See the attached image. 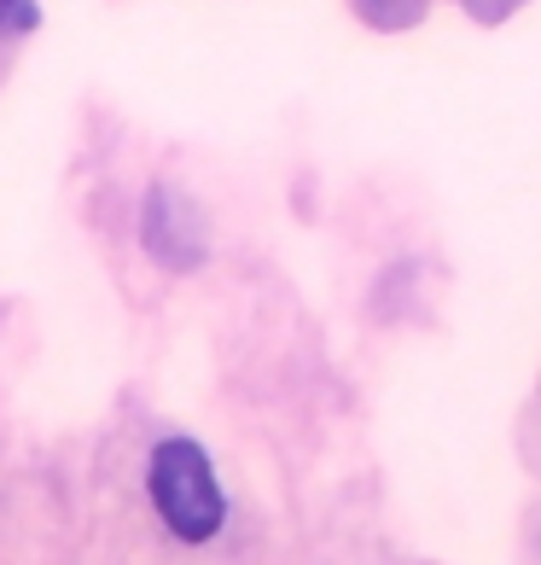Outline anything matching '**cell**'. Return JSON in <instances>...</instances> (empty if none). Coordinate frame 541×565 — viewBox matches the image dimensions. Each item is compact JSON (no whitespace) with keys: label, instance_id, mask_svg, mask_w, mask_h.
Segmentation results:
<instances>
[{"label":"cell","instance_id":"obj_1","mask_svg":"<svg viewBox=\"0 0 541 565\" xmlns=\"http://www.w3.org/2000/svg\"><path fill=\"white\" fill-rule=\"evenodd\" d=\"M152 501L163 513V525H170L181 542H210L221 531V484L210 472V455L198 444H186V437H170V444L152 449Z\"/></svg>","mask_w":541,"mask_h":565},{"label":"cell","instance_id":"obj_2","mask_svg":"<svg viewBox=\"0 0 541 565\" xmlns=\"http://www.w3.org/2000/svg\"><path fill=\"white\" fill-rule=\"evenodd\" d=\"M181 216L186 211H181L170 193H152V204H145V245H152L163 263H175V268L193 263V250L181 245Z\"/></svg>","mask_w":541,"mask_h":565},{"label":"cell","instance_id":"obj_3","mask_svg":"<svg viewBox=\"0 0 541 565\" xmlns=\"http://www.w3.org/2000/svg\"><path fill=\"white\" fill-rule=\"evenodd\" d=\"M12 18H30V0H0V24H12Z\"/></svg>","mask_w":541,"mask_h":565}]
</instances>
